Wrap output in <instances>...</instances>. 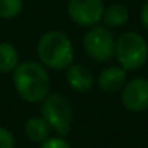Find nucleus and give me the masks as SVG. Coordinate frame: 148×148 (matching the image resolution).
Instances as JSON below:
<instances>
[{
    "label": "nucleus",
    "instance_id": "obj_16",
    "mask_svg": "<svg viewBox=\"0 0 148 148\" xmlns=\"http://www.w3.org/2000/svg\"><path fill=\"white\" fill-rule=\"evenodd\" d=\"M141 22H142V25L148 29V0L144 3V6H142V9H141Z\"/></svg>",
    "mask_w": 148,
    "mask_h": 148
},
{
    "label": "nucleus",
    "instance_id": "obj_2",
    "mask_svg": "<svg viewBox=\"0 0 148 148\" xmlns=\"http://www.w3.org/2000/svg\"><path fill=\"white\" fill-rule=\"evenodd\" d=\"M36 54L45 68L67 70L74 61V45L67 34L52 29L41 35Z\"/></svg>",
    "mask_w": 148,
    "mask_h": 148
},
{
    "label": "nucleus",
    "instance_id": "obj_9",
    "mask_svg": "<svg viewBox=\"0 0 148 148\" xmlns=\"http://www.w3.org/2000/svg\"><path fill=\"white\" fill-rule=\"evenodd\" d=\"M126 70L121 65H110L103 68L97 76V86L105 93H116L123 89L126 84Z\"/></svg>",
    "mask_w": 148,
    "mask_h": 148
},
{
    "label": "nucleus",
    "instance_id": "obj_1",
    "mask_svg": "<svg viewBox=\"0 0 148 148\" xmlns=\"http://www.w3.org/2000/svg\"><path fill=\"white\" fill-rule=\"evenodd\" d=\"M18 96L28 103H41L49 95V74L38 61H23L12 73Z\"/></svg>",
    "mask_w": 148,
    "mask_h": 148
},
{
    "label": "nucleus",
    "instance_id": "obj_4",
    "mask_svg": "<svg viewBox=\"0 0 148 148\" xmlns=\"http://www.w3.org/2000/svg\"><path fill=\"white\" fill-rule=\"evenodd\" d=\"M41 103V116L48 122L51 129H54L60 136L68 135L73 122V109L68 99L62 95L52 93Z\"/></svg>",
    "mask_w": 148,
    "mask_h": 148
},
{
    "label": "nucleus",
    "instance_id": "obj_8",
    "mask_svg": "<svg viewBox=\"0 0 148 148\" xmlns=\"http://www.w3.org/2000/svg\"><path fill=\"white\" fill-rule=\"evenodd\" d=\"M65 80L67 84L74 92H79V93L89 92L96 82L89 67L83 64H74V62L65 70Z\"/></svg>",
    "mask_w": 148,
    "mask_h": 148
},
{
    "label": "nucleus",
    "instance_id": "obj_10",
    "mask_svg": "<svg viewBox=\"0 0 148 148\" xmlns=\"http://www.w3.org/2000/svg\"><path fill=\"white\" fill-rule=\"evenodd\" d=\"M129 21V10L122 3H112L105 8L102 22L106 28H122Z\"/></svg>",
    "mask_w": 148,
    "mask_h": 148
},
{
    "label": "nucleus",
    "instance_id": "obj_13",
    "mask_svg": "<svg viewBox=\"0 0 148 148\" xmlns=\"http://www.w3.org/2000/svg\"><path fill=\"white\" fill-rule=\"evenodd\" d=\"M23 0H0V19H13L21 15Z\"/></svg>",
    "mask_w": 148,
    "mask_h": 148
},
{
    "label": "nucleus",
    "instance_id": "obj_14",
    "mask_svg": "<svg viewBox=\"0 0 148 148\" xmlns=\"http://www.w3.org/2000/svg\"><path fill=\"white\" fill-rule=\"evenodd\" d=\"M39 148H71V145L67 139L58 135V136H49L48 139H45Z\"/></svg>",
    "mask_w": 148,
    "mask_h": 148
},
{
    "label": "nucleus",
    "instance_id": "obj_15",
    "mask_svg": "<svg viewBox=\"0 0 148 148\" xmlns=\"http://www.w3.org/2000/svg\"><path fill=\"white\" fill-rule=\"evenodd\" d=\"M0 148H15V136L5 126H0Z\"/></svg>",
    "mask_w": 148,
    "mask_h": 148
},
{
    "label": "nucleus",
    "instance_id": "obj_3",
    "mask_svg": "<svg viewBox=\"0 0 148 148\" xmlns=\"http://www.w3.org/2000/svg\"><path fill=\"white\" fill-rule=\"evenodd\" d=\"M115 57L118 60V65H121L123 70L135 71L148 60V42L138 32H123L116 39Z\"/></svg>",
    "mask_w": 148,
    "mask_h": 148
},
{
    "label": "nucleus",
    "instance_id": "obj_6",
    "mask_svg": "<svg viewBox=\"0 0 148 148\" xmlns=\"http://www.w3.org/2000/svg\"><path fill=\"white\" fill-rule=\"evenodd\" d=\"M105 12L103 0H68L67 13L70 19L83 28H92L102 22Z\"/></svg>",
    "mask_w": 148,
    "mask_h": 148
},
{
    "label": "nucleus",
    "instance_id": "obj_12",
    "mask_svg": "<svg viewBox=\"0 0 148 148\" xmlns=\"http://www.w3.org/2000/svg\"><path fill=\"white\" fill-rule=\"evenodd\" d=\"M19 52L16 47L8 41L0 42V73L9 74L19 65Z\"/></svg>",
    "mask_w": 148,
    "mask_h": 148
},
{
    "label": "nucleus",
    "instance_id": "obj_5",
    "mask_svg": "<svg viewBox=\"0 0 148 148\" xmlns=\"http://www.w3.org/2000/svg\"><path fill=\"white\" fill-rule=\"evenodd\" d=\"M116 39L109 28L96 25L89 28L83 36V47L86 54L96 62H109L115 57Z\"/></svg>",
    "mask_w": 148,
    "mask_h": 148
},
{
    "label": "nucleus",
    "instance_id": "obj_11",
    "mask_svg": "<svg viewBox=\"0 0 148 148\" xmlns=\"http://www.w3.org/2000/svg\"><path fill=\"white\" fill-rule=\"evenodd\" d=\"M25 134L32 142L42 144L45 139L49 138L51 126L42 116H32L25 123Z\"/></svg>",
    "mask_w": 148,
    "mask_h": 148
},
{
    "label": "nucleus",
    "instance_id": "obj_7",
    "mask_svg": "<svg viewBox=\"0 0 148 148\" xmlns=\"http://www.w3.org/2000/svg\"><path fill=\"white\" fill-rule=\"evenodd\" d=\"M121 102L129 112H144L148 109V79L136 77L123 86L121 90Z\"/></svg>",
    "mask_w": 148,
    "mask_h": 148
}]
</instances>
